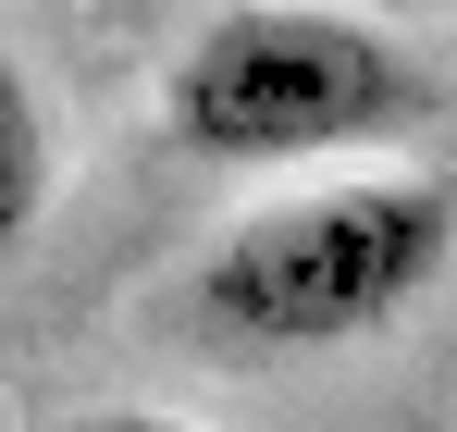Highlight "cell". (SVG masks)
<instances>
[{
    "mask_svg": "<svg viewBox=\"0 0 457 432\" xmlns=\"http://www.w3.org/2000/svg\"><path fill=\"white\" fill-rule=\"evenodd\" d=\"M37 211H50V112H37L25 62L0 50V260L37 235Z\"/></svg>",
    "mask_w": 457,
    "mask_h": 432,
    "instance_id": "3",
    "label": "cell"
},
{
    "mask_svg": "<svg viewBox=\"0 0 457 432\" xmlns=\"http://www.w3.org/2000/svg\"><path fill=\"white\" fill-rule=\"evenodd\" d=\"M433 124V74L408 37H383L334 0H223L161 87V137L223 173L395 148Z\"/></svg>",
    "mask_w": 457,
    "mask_h": 432,
    "instance_id": "1",
    "label": "cell"
},
{
    "mask_svg": "<svg viewBox=\"0 0 457 432\" xmlns=\"http://www.w3.org/2000/svg\"><path fill=\"white\" fill-rule=\"evenodd\" d=\"M87 432H186V420H149V408H124V420H87Z\"/></svg>",
    "mask_w": 457,
    "mask_h": 432,
    "instance_id": "4",
    "label": "cell"
},
{
    "mask_svg": "<svg viewBox=\"0 0 457 432\" xmlns=\"http://www.w3.org/2000/svg\"><path fill=\"white\" fill-rule=\"evenodd\" d=\"M457 260V186L433 173H346V186H309L247 211L198 260V334L211 346H260V359H297V346H359L395 309L445 285Z\"/></svg>",
    "mask_w": 457,
    "mask_h": 432,
    "instance_id": "2",
    "label": "cell"
}]
</instances>
